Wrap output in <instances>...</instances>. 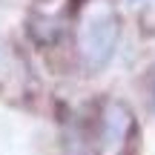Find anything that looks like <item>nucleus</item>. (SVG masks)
Instances as JSON below:
<instances>
[{
  "mask_svg": "<svg viewBox=\"0 0 155 155\" xmlns=\"http://www.w3.org/2000/svg\"><path fill=\"white\" fill-rule=\"evenodd\" d=\"M121 38V17L112 0H86L78 17V55L83 66L101 72L115 55Z\"/></svg>",
  "mask_w": 155,
  "mask_h": 155,
  "instance_id": "1",
  "label": "nucleus"
},
{
  "mask_svg": "<svg viewBox=\"0 0 155 155\" xmlns=\"http://www.w3.org/2000/svg\"><path fill=\"white\" fill-rule=\"evenodd\" d=\"M129 129H132V112L121 101H109L101 112V132H98L101 155H118L129 138Z\"/></svg>",
  "mask_w": 155,
  "mask_h": 155,
  "instance_id": "2",
  "label": "nucleus"
},
{
  "mask_svg": "<svg viewBox=\"0 0 155 155\" xmlns=\"http://www.w3.org/2000/svg\"><path fill=\"white\" fill-rule=\"evenodd\" d=\"M152 109H155V81H152Z\"/></svg>",
  "mask_w": 155,
  "mask_h": 155,
  "instance_id": "3",
  "label": "nucleus"
}]
</instances>
